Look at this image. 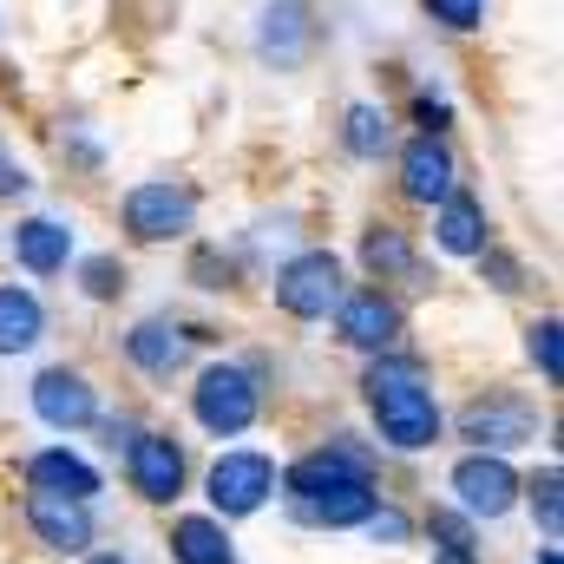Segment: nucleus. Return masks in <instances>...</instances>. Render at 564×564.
<instances>
[{
	"mask_svg": "<svg viewBox=\"0 0 564 564\" xmlns=\"http://www.w3.org/2000/svg\"><path fill=\"white\" fill-rule=\"evenodd\" d=\"M426 532L440 539V552H473V519H466V512H446V506H440V512L426 519Z\"/></svg>",
	"mask_w": 564,
	"mask_h": 564,
	"instance_id": "26",
	"label": "nucleus"
},
{
	"mask_svg": "<svg viewBox=\"0 0 564 564\" xmlns=\"http://www.w3.org/2000/svg\"><path fill=\"white\" fill-rule=\"evenodd\" d=\"M361 263H368V276H414V243H408V230H394V224H375L368 237H361Z\"/></svg>",
	"mask_w": 564,
	"mask_h": 564,
	"instance_id": "22",
	"label": "nucleus"
},
{
	"mask_svg": "<svg viewBox=\"0 0 564 564\" xmlns=\"http://www.w3.org/2000/svg\"><path fill=\"white\" fill-rule=\"evenodd\" d=\"M204 486H210V506L224 519H250L276 492V466H270V453H224Z\"/></svg>",
	"mask_w": 564,
	"mask_h": 564,
	"instance_id": "5",
	"label": "nucleus"
},
{
	"mask_svg": "<svg viewBox=\"0 0 564 564\" xmlns=\"http://www.w3.org/2000/svg\"><path fill=\"white\" fill-rule=\"evenodd\" d=\"M99 433H106V446H132V440H139V433H132V421H106Z\"/></svg>",
	"mask_w": 564,
	"mask_h": 564,
	"instance_id": "31",
	"label": "nucleus"
},
{
	"mask_svg": "<svg viewBox=\"0 0 564 564\" xmlns=\"http://www.w3.org/2000/svg\"><path fill=\"white\" fill-rule=\"evenodd\" d=\"M388 112H375V106H348V151L355 158H381L388 151Z\"/></svg>",
	"mask_w": 564,
	"mask_h": 564,
	"instance_id": "23",
	"label": "nucleus"
},
{
	"mask_svg": "<svg viewBox=\"0 0 564 564\" xmlns=\"http://www.w3.org/2000/svg\"><path fill=\"white\" fill-rule=\"evenodd\" d=\"M361 388H368V408L381 421V440H394L401 453H421V446L440 440V408H433V388H426L421 361L381 355Z\"/></svg>",
	"mask_w": 564,
	"mask_h": 564,
	"instance_id": "1",
	"label": "nucleus"
},
{
	"mask_svg": "<svg viewBox=\"0 0 564 564\" xmlns=\"http://www.w3.org/2000/svg\"><path fill=\"white\" fill-rule=\"evenodd\" d=\"M525 492H532V512H539L545 539H558V532H564V473H558V466H545Z\"/></svg>",
	"mask_w": 564,
	"mask_h": 564,
	"instance_id": "24",
	"label": "nucleus"
},
{
	"mask_svg": "<svg viewBox=\"0 0 564 564\" xmlns=\"http://www.w3.org/2000/svg\"><path fill=\"white\" fill-rule=\"evenodd\" d=\"M40 328H46L40 295L7 282V289H0V355H26V348L40 341Z\"/></svg>",
	"mask_w": 564,
	"mask_h": 564,
	"instance_id": "19",
	"label": "nucleus"
},
{
	"mask_svg": "<svg viewBox=\"0 0 564 564\" xmlns=\"http://www.w3.org/2000/svg\"><path fill=\"white\" fill-rule=\"evenodd\" d=\"M459 433L479 446V453H512L525 440H539V408L519 401V394H486L459 414Z\"/></svg>",
	"mask_w": 564,
	"mask_h": 564,
	"instance_id": "6",
	"label": "nucleus"
},
{
	"mask_svg": "<svg viewBox=\"0 0 564 564\" xmlns=\"http://www.w3.org/2000/svg\"><path fill=\"white\" fill-rule=\"evenodd\" d=\"M184 348H191V335H184V328H171V322H139V328L126 335V355L139 361L144 375H158V381L184 368Z\"/></svg>",
	"mask_w": 564,
	"mask_h": 564,
	"instance_id": "18",
	"label": "nucleus"
},
{
	"mask_svg": "<svg viewBox=\"0 0 564 564\" xmlns=\"http://www.w3.org/2000/svg\"><path fill=\"white\" fill-rule=\"evenodd\" d=\"M433 564H473V552H433Z\"/></svg>",
	"mask_w": 564,
	"mask_h": 564,
	"instance_id": "33",
	"label": "nucleus"
},
{
	"mask_svg": "<svg viewBox=\"0 0 564 564\" xmlns=\"http://www.w3.org/2000/svg\"><path fill=\"white\" fill-rule=\"evenodd\" d=\"M401 191H408L414 204H446V197L459 191V164H453V151L440 144V132H421V139L401 151Z\"/></svg>",
	"mask_w": 564,
	"mask_h": 564,
	"instance_id": "13",
	"label": "nucleus"
},
{
	"mask_svg": "<svg viewBox=\"0 0 564 564\" xmlns=\"http://www.w3.org/2000/svg\"><path fill=\"white\" fill-rule=\"evenodd\" d=\"M335 322H341V341H348V348H368V355L394 348V335H401V308H394L381 289L341 295V302H335Z\"/></svg>",
	"mask_w": 564,
	"mask_h": 564,
	"instance_id": "11",
	"label": "nucleus"
},
{
	"mask_svg": "<svg viewBox=\"0 0 564 564\" xmlns=\"http://www.w3.org/2000/svg\"><path fill=\"white\" fill-rule=\"evenodd\" d=\"M341 295H348L341 289V263L328 250H302L295 263H282V276H276V308L295 315V322H322Z\"/></svg>",
	"mask_w": 564,
	"mask_h": 564,
	"instance_id": "3",
	"label": "nucleus"
},
{
	"mask_svg": "<svg viewBox=\"0 0 564 564\" xmlns=\"http://www.w3.org/2000/svg\"><path fill=\"white\" fill-rule=\"evenodd\" d=\"M433 237H440L446 257H479V250H486V210H479L466 191H453V197L440 204V217H433Z\"/></svg>",
	"mask_w": 564,
	"mask_h": 564,
	"instance_id": "17",
	"label": "nucleus"
},
{
	"mask_svg": "<svg viewBox=\"0 0 564 564\" xmlns=\"http://www.w3.org/2000/svg\"><path fill=\"white\" fill-rule=\"evenodd\" d=\"M479 263H486V276H492V289H506V295L519 289V263H512L506 250H479Z\"/></svg>",
	"mask_w": 564,
	"mask_h": 564,
	"instance_id": "30",
	"label": "nucleus"
},
{
	"mask_svg": "<svg viewBox=\"0 0 564 564\" xmlns=\"http://www.w3.org/2000/svg\"><path fill=\"white\" fill-rule=\"evenodd\" d=\"M525 348H532V361H539V375H545V381L558 388V381H564V341H558V322H552V315L525 328Z\"/></svg>",
	"mask_w": 564,
	"mask_h": 564,
	"instance_id": "25",
	"label": "nucleus"
},
{
	"mask_svg": "<svg viewBox=\"0 0 564 564\" xmlns=\"http://www.w3.org/2000/svg\"><path fill=\"white\" fill-rule=\"evenodd\" d=\"M13 257H20L33 276H59L66 257H73V230L53 224V217H26V224L13 230Z\"/></svg>",
	"mask_w": 564,
	"mask_h": 564,
	"instance_id": "15",
	"label": "nucleus"
},
{
	"mask_svg": "<svg viewBox=\"0 0 564 564\" xmlns=\"http://www.w3.org/2000/svg\"><path fill=\"white\" fill-rule=\"evenodd\" d=\"M26 525L46 552H86L93 545V506L86 499H59V492H33L26 499Z\"/></svg>",
	"mask_w": 564,
	"mask_h": 564,
	"instance_id": "12",
	"label": "nucleus"
},
{
	"mask_svg": "<svg viewBox=\"0 0 564 564\" xmlns=\"http://www.w3.org/2000/svg\"><path fill=\"white\" fill-rule=\"evenodd\" d=\"M348 479H368V459L348 453V446H315V453H302V459L282 473V486H289L295 506H308V499H322V492H335V486H348Z\"/></svg>",
	"mask_w": 564,
	"mask_h": 564,
	"instance_id": "14",
	"label": "nucleus"
},
{
	"mask_svg": "<svg viewBox=\"0 0 564 564\" xmlns=\"http://www.w3.org/2000/svg\"><path fill=\"white\" fill-rule=\"evenodd\" d=\"M171 558L177 564H230V539L217 519H177L171 525Z\"/></svg>",
	"mask_w": 564,
	"mask_h": 564,
	"instance_id": "21",
	"label": "nucleus"
},
{
	"mask_svg": "<svg viewBox=\"0 0 564 564\" xmlns=\"http://www.w3.org/2000/svg\"><path fill=\"white\" fill-rule=\"evenodd\" d=\"M126 473H132V492L151 506H171L184 492V446L164 440V433H139L126 446Z\"/></svg>",
	"mask_w": 564,
	"mask_h": 564,
	"instance_id": "8",
	"label": "nucleus"
},
{
	"mask_svg": "<svg viewBox=\"0 0 564 564\" xmlns=\"http://www.w3.org/2000/svg\"><path fill=\"white\" fill-rule=\"evenodd\" d=\"M257 408H263L257 381H250L243 368H230V361L204 368V375H197V388H191V414H197V426H210L217 440L243 433V426L257 421Z\"/></svg>",
	"mask_w": 564,
	"mask_h": 564,
	"instance_id": "2",
	"label": "nucleus"
},
{
	"mask_svg": "<svg viewBox=\"0 0 564 564\" xmlns=\"http://www.w3.org/2000/svg\"><path fill=\"white\" fill-rule=\"evenodd\" d=\"M26 486L33 492H59V499H93L99 492V473L86 459H73L66 446H53V453H33L26 459Z\"/></svg>",
	"mask_w": 564,
	"mask_h": 564,
	"instance_id": "16",
	"label": "nucleus"
},
{
	"mask_svg": "<svg viewBox=\"0 0 564 564\" xmlns=\"http://www.w3.org/2000/svg\"><path fill=\"white\" fill-rule=\"evenodd\" d=\"M191 217H197V197L184 191V184H132L126 191V230L139 237V243H171V237H184L191 230Z\"/></svg>",
	"mask_w": 564,
	"mask_h": 564,
	"instance_id": "4",
	"label": "nucleus"
},
{
	"mask_svg": "<svg viewBox=\"0 0 564 564\" xmlns=\"http://www.w3.org/2000/svg\"><path fill=\"white\" fill-rule=\"evenodd\" d=\"M33 414H40L46 426H59V433H73V426L99 421V394H93L86 375H73V368H46V375L33 381Z\"/></svg>",
	"mask_w": 564,
	"mask_h": 564,
	"instance_id": "10",
	"label": "nucleus"
},
{
	"mask_svg": "<svg viewBox=\"0 0 564 564\" xmlns=\"http://www.w3.org/2000/svg\"><path fill=\"white\" fill-rule=\"evenodd\" d=\"M257 53H263L270 66H302V59L315 53V7H308V0H276V7H263V20H257Z\"/></svg>",
	"mask_w": 564,
	"mask_h": 564,
	"instance_id": "9",
	"label": "nucleus"
},
{
	"mask_svg": "<svg viewBox=\"0 0 564 564\" xmlns=\"http://www.w3.org/2000/svg\"><path fill=\"white\" fill-rule=\"evenodd\" d=\"M421 7L440 26H453V33H473V26L486 20V0H421Z\"/></svg>",
	"mask_w": 564,
	"mask_h": 564,
	"instance_id": "27",
	"label": "nucleus"
},
{
	"mask_svg": "<svg viewBox=\"0 0 564 564\" xmlns=\"http://www.w3.org/2000/svg\"><path fill=\"white\" fill-rule=\"evenodd\" d=\"M453 492H459V512H466V519H499V512H512V499H519V473H512L499 453H466V459L453 466Z\"/></svg>",
	"mask_w": 564,
	"mask_h": 564,
	"instance_id": "7",
	"label": "nucleus"
},
{
	"mask_svg": "<svg viewBox=\"0 0 564 564\" xmlns=\"http://www.w3.org/2000/svg\"><path fill=\"white\" fill-rule=\"evenodd\" d=\"M539 564H558V552H539Z\"/></svg>",
	"mask_w": 564,
	"mask_h": 564,
	"instance_id": "34",
	"label": "nucleus"
},
{
	"mask_svg": "<svg viewBox=\"0 0 564 564\" xmlns=\"http://www.w3.org/2000/svg\"><path fill=\"white\" fill-rule=\"evenodd\" d=\"M86 564H119V558H86Z\"/></svg>",
	"mask_w": 564,
	"mask_h": 564,
	"instance_id": "35",
	"label": "nucleus"
},
{
	"mask_svg": "<svg viewBox=\"0 0 564 564\" xmlns=\"http://www.w3.org/2000/svg\"><path fill=\"white\" fill-rule=\"evenodd\" d=\"M414 112H421V126H426V132H440V126H446V106H433V99H421Z\"/></svg>",
	"mask_w": 564,
	"mask_h": 564,
	"instance_id": "32",
	"label": "nucleus"
},
{
	"mask_svg": "<svg viewBox=\"0 0 564 564\" xmlns=\"http://www.w3.org/2000/svg\"><path fill=\"white\" fill-rule=\"evenodd\" d=\"M79 276H86V295H93V302H112V295L126 289V270H119L112 257H93V263H86Z\"/></svg>",
	"mask_w": 564,
	"mask_h": 564,
	"instance_id": "29",
	"label": "nucleus"
},
{
	"mask_svg": "<svg viewBox=\"0 0 564 564\" xmlns=\"http://www.w3.org/2000/svg\"><path fill=\"white\" fill-rule=\"evenodd\" d=\"M368 539L375 545H408V512H394V506H368Z\"/></svg>",
	"mask_w": 564,
	"mask_h": 564,
	"instance_id": "28",
	"label": "nucleus"
},
{
	"mask_svg": "<svg viewBox=\"0 0 564 564\" xmlns=\"http://www.w3.org/2000/svg\"><path fill=\"white\" fill-rule=\"evenodd\" d=\"M368 506H375V486H368V479H348V486H335V492L295 506V519H308V525H361Z\"/></svg>",
	"mask_w": 564,
	"mask_h": 564,
	"instance_id": "20",
	"label": "nucleus"
}]
</instances>
